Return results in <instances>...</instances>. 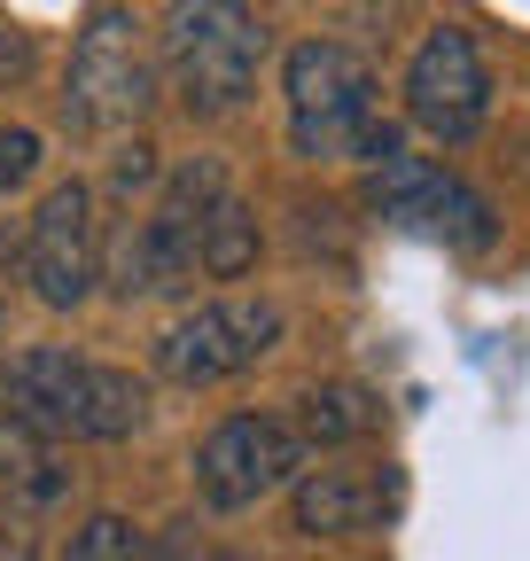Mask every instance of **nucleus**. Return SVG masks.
Masks as SVG:
<instances>
[{"label": "nucleus", "instance_id": "f8f14e48", "mask_svg": "<svg viewBox=\"0 0 530 561\" xmlns=\"http://www.w3.org/2000/svg\"><path fill=\"white\" fill-rule=\"evenodd\" d=\"M281 421L297 430L304 453H312V445H320V453H336V445H367V437L382 430V398L359 390V382H312Z\"/></svg>", "mask_w": 530, "mask_h": 561}, {"label": "nucleus", "instance_id": "f3484780", "mask_svg": "<svg viewBox=\"0 0 530 561\" xmlns=\"http://www.w3.org/2000/svg\"><path fill=\"white\" fill-rule=\"evenodd\" d=\"M110 187H117V195L164 187V164H157V149H149V140H125V149H117V164H110Z\"/></svg>", "mask_w": 530, "mask_h": 561}, {"label": "nucleus", "instance_id": "2eb2a0df", "mask_svg": "<svg viewBox=\"0 0 530 561\" xmlns=\"http://www.w3.org/2000/svg\"><path fill=\"white\" fill-rule=\"evenodd\" d=\"M62 561H141V523L125 515H87L62 546Z\"/></svg>", "mask_w": 530, "mask_h": 561}, {"label": "nucleus", "instance_id": "39448f33", "mask_svg": "<svg viewBox=\"0 0 530 561\" xmlns=\"http://www.w3.org/2000/svg\"><path fill=\"white\" fill-rule=\"evenodd\" d=\"M219 187H227V164L219 157L180 164L157 187L149 219L125 227L117 242H102V280H110L117 297H180V289H195V219H204V203Z\"/></svg>", "mask_w": 530, "mask_h": 561}, {"label": "nucleus", "instance_id": "1a4fd4ad", "mask_svg": "<svg viewBox=\"0 0 530 561\" xmlns=\"http://www.w3.org/2000/svg\"><path fill=\"white\" fill-rule=\"evenodd\" d=\"M367 203H375V219H390V227H406V234H422V242H445V250H492V203L460 180V172H445L437 157H382L375 164V180H367Z\"/></svg>", "mask_w": 530, "mask_h": 561}, {"label": "nucleus", "instance_id": "9d476101", "mask_svg": "<svg viewBox=\"0 0 530 561\" xmlns=\"http://www.w3.org/2000/svg\"><path fill=\"white\" fill-rule=\"evenodd\" d=\"M406 117L414 133H429L437 149H460L476 140L492 117V70L469 24H429L414 62H406Z\"/></svg>", "mask_w": 530, "mask_h": 561}, {"label": "nucleus", "instance_id": "f03ea898", "mask_svg": "<svg viewBox=\"0 0 530 561\" xmlns=\"http://www.w3.org/2000/svg\"><path fill=\"white\" fill-rule=\"evenodd\" d=\"M375 62L344 39H297L281 55V110H289V149L327 164V157H398V133L375 125Z\"/></svg>", "mask_w": 530, "mask_h": 561}, {"label": "nucleus", "instance_id": "dca6fc26", "mask_svg": "<svg viewBox=\"0 0 530 561\" xmlns=\"http://www.w3.org/2000/svg\"><path fill=\"white\" fill-rule=\"evenodd\" d=\"M39 157H47V140H39L32 125H0V195L24 187V180L39 172Z\"/></svg>", "mask_w": 530, "mask_h": 561}, {"label": "nucleus", "instance_id": "9b49d317", "mask_svg": "<svg viewBox=\"0 0 530 561\" xmlns=\"http://www.w3.org/2000/svg\"><path fill=\"white\" fill-rule=\"evenodd\" d=\"M398 500H406V476L390 460H327L289 483V523L297 538H359V530H382Z\"/></svg>", "mask_w": 530, "mask_h": 561}, {"label": "nucleus", "instance_id": "ddd939ff", "mask_svg": "<svg viewBox=\"0 0 530 561\" xmlns=\"http://www.w3.org/2000/svg\"><path fill=\"white\" fill-rule=\"evenodd\" d=\"M257 250H265V234H257V210L234 195V180L204 203V219H195V273L204 280H242L250 265H257Z\"/></svg>", "mask_w": 530, "mask_h": 561}, {"label": "nucleus", "instance_id": "6e6552de", "mask_svg": "<svg viewBox=\"0 0 530 561\" xmlns=\"http://www.w3.org/2000/svg\"><path fill=\"white\" fill-rule=\"evenodd\" d=\"M16 273L32 280V297L47 312H79L102 289V219H94L87 180H62L39 195V210L24 219V242H16Z\"/></svg>", "mask_w": 530, "mask_h": 561}, {"label": "nucleus", "instance_id": "20e7f679", "mask_svg": "<svg viewBox=\"0 0 530 561\" xmlns=\"http://www.w3.org/2000/svg\"><path fill=\"white\" fill-rule=\"evenodd\" d=\"M157 39L132 9H87L79 39H71V79H62V125L110 140L132 133L157 102Z\"/></svg>", "mask_w": 530, "mask_h": 561}, {"label": "nucleus", "instance_id": "4468645a", "mask_svg": "<svg viewBox=\"0 0 530 561\" xmlns=\"http://www.w3.org/2000/svg\"><path fill=\"white\" fill-rule=\"evenodd\" d=\"M62 483L71 476L55 468V445L0 413V500L9 507H47V500H62Z\"/></svg>", "mask_w": 530, "mask_h": 561}, {"label": "nucleus", "instance_id": "0eeeda50", "mask_svg": "<svg viewBox=\"0 0 530 561\" xmlns=\"http://www.w3.org/2000/svg\"><path fill=\"white\" fill-rule=\"evenodd\" d=\"M281 305L274 297H211L180 312L164 335H157V375L180 382V390H211V382H234L250 375L265 351L281 343Z\"/></svg>", "mask_w": 530, "mask_h": 561}, {"label": "nucleus", "instance_id": "7ed1b4c3", "mask_svg": "<svg viewBox=\"0 0 530 561\" xmlns=\"http://www.w3.org/2000/svg\"><path fill=\"white\" fill-rule=\"evenodd\" d=\"M274 55V24L234 0H180L157 32V79L180 94L187 117H234L257 94V70Z\"/></svg>", "mask_w": 530, "mask_h": 561}, {"label": "nucleus", "instance_id": "f257e3e1", "mask_svg": "<svg viewBox=\"0 0 530 561\" xmlns=\"http://www.w3.org/2000/svg\"><path fill=\"white\" fill-rule=\"evenodd\" d=\"M0 413L47 445H117V437H141L149 382L110 359H87V351L32 343L0 367Z\"/></svg>", "mask_w": 530, "mask_h": 561}, {"label": "nucleus", "instance_id": "a211bd4d", "mask_svg": "<svg viewBox=\"0 0 530 561\" xmlns=\"http://www.w3.org/2000/svg\"><path fill=\"white\" fill-rule=\"evenodd\" d=\"M32 62H39V39L24 24H0V79H32Z\"/></svg>", "mask_w": 530, "mask_h": 561}, {"label": "nucleus", "instance_id": "423d86ee", "mask_svg": "<svg viewBox=\"0 0 530 561\" xmlns=\"http://www.w3.org/2000/svg\"><path fill=\"white\" fill-rule=\"evenodd\" d=\"M304 445L281 413H227L204 430V445H195V500H204L211 515H242L257 500H274V491H289L304 476Z\"/></svg>", "mask_w": 530, "mask_h": 561}]
</instances>
